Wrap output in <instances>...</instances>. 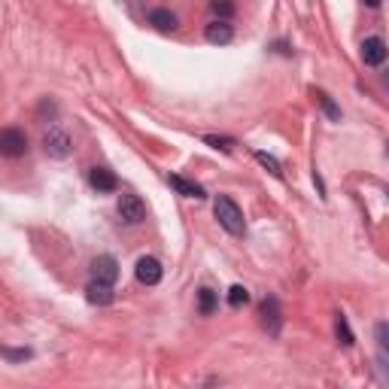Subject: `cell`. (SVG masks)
Returning a JSON list of instances; mask_svg holds the SVG:
<instances>
[{"label":"cell","mask_w":389,"mask_h":389,"mask_svg":"<svg viewBox=\"0 0 389 389\" xmlns=\"http://www.w3.org/2000/svg\"><path fill=\"white\" fill-rule=\"evenodd\" d=\"M216 304H219V298L213 289H201V292H198V310H201L204 317H210V313L216 310Z\"/></svg>","instance_id":"cell-14"},{"label":"cell","mask_w":389,"mask_h":389,"mask_svg":"<svg viewBox=\"0 0 389 389\" xmlns=\"http://www.w3.org/2000/svg\"><path fill=\"white\" fill-rule=\"evenodd\" d=\"M134 274L140 283H146V286H155V283H161V262L159 259H152V255H143V259H137V268H134Z\"/></svg>","instance_id":"cell-6"},{"label":"cell","mask_w":389,"mask_h":389,"mask_svg":"<svg viewBox=\"0 0 389 389\" xmlns=\"http://www.w3.org/2000/svg\"><path fill=\"white\" fill-rule=\"evenodd\" d=\"M259 313H262V326L268 328V335L277 338L280 328H283V310H280V301H277V298H264Z\"/></svg>","instance_id":"cell-5"},{"label":"cell","mask_w":389,"mask_h":389,"mask_svg":"<svg viewBox=\"0 0 389 389\" xmlns=\"http://www.w3.org/2000/svg\"><path fill=\"white\" fill-rule=\"evenodd\" d=\"M362 3L371 6V10H377V6H380V0H362Z\"/></svg>","instance_id":"cell-23"},{"label":"cell","mask_w":389,"mask_h":389,"mask_svg":"<svg viewBox=\"0 0 389 389\" xmlns=\"http://www.w3.org/2000/svg\"><path fill=\"white\" fill-rule=\"evenodd\" d=\"M86 298H88V304H97V308H106V304L116 298L113 292V283H104V280H92L86 289Z\"/></svg>","instance_id":"cell-11"},{"label":"cell","mask_w":389,"mask_h":389,"mask_svg":"<svg viewBox=\"0 0 389 389\" xmlns=\"http://www.w3.org/2000/svg\"><path fill=\"white\" fill-rule=\"evenodd\" d=\"M204 143H210L213 149H222V152H231V149H235V140H231V137H213V134H207Z\"/></svg>","instance_id":"cell-20"},{"label":"cell","mask_w":389,"mask_h":389,"mask_svg":"<svg viewBox=\"0 0 389 389\" xmlns=\"http://www.w3.org/2000/svg\"><path fill=\"white\" fill-rule=\"evenodd\" d=\"M0 356H3V359H10V362H24V359H31V356H34V350H28V347H24V350H10V347H0Z\"/></svg>","instance_id":"cell-19"},{"label":"cell","mask_w":389,"mask_h":389,"mask_svg":"<svg viewBox=\"0 0 389 389\" xmlns=\"http://www.w3.org/2000/svg\"><path fill=\"white\" fill-rule=\"evenodd\" d=\"M149 24L168 34V31H177V15H173L170 10H152L149 13Z\"/></svg>","instance_id":"cell-13"},{"label":"cell","mask_w":389,"mask_h":389,"mask_svg":"<svg viewBox=\"0 0 389 389\" xmlns=\"http://www.w3.org/2000/svg\"><path fill=\"white\" fill-rule=\"evenodd\" d=\"M313 95L319 97V106H322V110H326V116H328V119H332V122H341V106H338V104L332 101V97H328L326 92H313Z\"/></svg>","instance_id":"cell-16"},{"label":"cell","mask_w":389,"mask_h":389,"mask_svg":"<svg viewBox=\"0 0 389 389\" xmlns=\"http://www.w3.org/2000/svg\"><path fill=\"white\" fill-rule=\"evenodd\" d=\"M335 335H338V341H341L344 347H353V344H356V338H353V332H350V326H347V317H344V313H338V317H335Z\"/></svg>","instance_id":"cell-15"},{"label":"cell","mask_w":389,"mask_h":389,"mask_svg":"<svg viewBox=\"0 0 389 389\" xmlns=\"http://www.w3.org/2000/svg\"><path fill=\"white\" fill-rule=\"evenodd\" d=\"M122 3H128V6H140L143 0H122Z\"/></svg>","instance_id":"cell-24"},{"label":"cell","mask_w":389,"mask_h":389,"mask_svg":"<svg viewBox=\"0 0 389 389\" xmlns=\"http://www.w3.org/2000/svg\"><path fill=\"white\" fill-rule=\"evenodd\" d=\"M204 37H207V43H213V46H225V43L235 40V28L228 24V19H213L210 24H207Z\"/></svg>","instance_id":"cell-8"},{"label":"cell","mask_w":389,"mask_h":389,"mask_svg":"<svg viewBox=\"0 0 389 389\" xmlns=\"http://www.w3.org/2000/svg\"><path fill=\"white\" fill-rule=\"evenodd\" d=\"M88 183H92V189H95V192H101V195L116 192V189H119L116 173L106 170V168H92V170H88Z\"/></svg>","instance_id":"cell-10"},{"label":"cell","mask_w":389,"mask_h":389,"mask_svg":"<svg viewBox=\"0 0 389 389\" xmlns=\"http://www.w3.org/2000/svg\"><path fill=\"white\" fill-rule=\"evenodd\" d=\"M24 152H28V137H24V131H19V128L0 131V155H3V159H22Z\"/></svg>","instance_id":"cell-3"},{"label":"cell","mask_w":389,"mask_h":389,"mask_svg":"<svg viewBox=\"0 0 389 389\" xmlns=\"http://www.w3.org/2000/svg\"><path fill=\"white\" fill-rule=\"evenodd\" d=\"M362 61H365L368 68H380V64L386 61L383 37H365V40H362Z\"/></svg>","instance_id":"cell-7"},{"label":"cell","mask_w":389,"mask_h":389,"mask_svg":"<svg viewBox=\"0 0 389 389\" xmlns=\"http://www.w3.org/2000/svg\"><path fill=\"white\" fill-rule=\"evenodd\" d=\"M210 10L216 19H231V15H235V3H231V0H213Z\"/></svg>","instance_id":"cell-18"},{"label":"cell","mask_w":389,"mask_h":389,"mask_svg":"<svg viewBox=\"0 0 389 389\" xmlns=\"http://www.w3.org/2000/svg\"><path fill=\"white\" fill-rule=\"evenodd\" d=\"M374 335H377V347H380V353H386V347H389V326H386V322H377Z\"/></svg>","instance_id":"cell-22"},{"label":"cell","mask_w":389,"mask_h":389,"mask_svg":"<svg viewBox=\"0 0 389 389\" xmlns=\"http://www.w3.org/2000/svg\"><path fill=\"white\" fill-rule=\"evenodd\" d=\"M213 213H216L219 225L225 228L228 235L241 237L244 231H246L244 210H241V207H237V201H235V198H228V195H219V198H216V204H213Z\"/></svg>","instance_id":"cell-1"},{"label":"cell","mask_w":389,"mask_h":389,"mask_svg":"<svg viewBox=\"0 0 389 389\" xmlns=\"http://www.w3.org/2000/svg\"><path fill=\"white\" fill-rule=\"evenodd\" d=\"M119 216H122V222H128V225H140V222L146 219V204L140 201L137 195L125 192L119 198Z\"/></svg>","instance_id":"cell-4"},{"label":"cell","mask_w":389,"mask_h":389,"mask_svg":"<svg viewBox=\"0 0 389 389\" xmlns=\"http://www.w3.org/2000/svg\"><path fill=\"white\" fill-rule=\"evenodd\" d=\"M228 304L231 308H244V304H250V292H246L244 286H231L228 289Z\"/></svg>","instance_id":"cell-17"},{"label":"cell","mask_w":389,"mask_h":389,"mask_svg":"<svg viewBox=\"0 0 389 389\" xmlns=\"http://www.w3.org/2000/svg\"><path fill=\"white\" fill-rule=\"evenodd\" d=\"M168 183H170L173 189H177L180 195H186V198H198V201H201V198H207L201 186L192 183V180H186V177H180V173H170V177H168Z\"/></svg>","instance_id":"cell-12"},{"label":"cell","mask_w":389,"mask_h":389,"mask_svg":"<svg viewBox=\"0 0 389 389\" xmlns=\"http://www.w3.org/2000/svg\"><path fill=\"white\" fill-rule=\"evenodd\" d=\"M255 161L264 164V168L274 173V177H280V161L274 159V155H268V152H262V149H259V152H255Z\"/></svg>","instance_id":"cell-21"},{"label":"cell","mask_w":389,"mask_h":389,"mask_svg":"<svg viewBox=\"0 0 389 389\" xmlns=\"http://www.w3.org/2000/svg\"><path fill=\"white\" fill-rule=\"evenodd\" d=\"M92 280H104V283H116L119 280V262L113 255H97L92 262Z\"/></svg>","instance_id":"cell-9"},{"label":"cell","mask_w":389,"mask_h":389,"mask_svg":"<svg viewBox=\"0 0 389 389\" xmlns=\"http://www.w3.org/2000/svg\"><path fill=\"white\" fill-rule=\"evenodd\" d=\"M43 149H46V155H52V159H68V155L73 152V140L64 128L52 125L43 134Z\"/></svg>","instance_id":"cell-2"}]
</instances>
